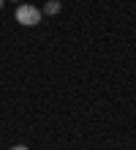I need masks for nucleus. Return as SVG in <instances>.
<instances>
[{"label": "nucleus", "instance_id": "f03ea898", "mask_svg": "<svg viewBox=\"0 0 136 150\" xmlns=\"http://www.w3.org/2000/svg\"><path fill=\"white\" fill-rule=\"evenodd\" d=\"M60 0H49L47 6H44V14H49V16H54V14H60Z\"/></svg>", "mask_w": 136, "mask_h": 150}, {"label": "nucleus", "instance_id": "20e7f679", "mask_svg": "<svg viewBox=\"0 0 136 150\" xmlns=\"http://www.w3.org/2000/svg\"><path fill=\"white\" fill-rule=\"evenodd\" d=\"M3 3H6V0H0V8H3Z\"/></svg>", "mask_w": 136, "mask_h": 150}, {"label": "nucleus", "instance_id": "39448f33", "mask_svg": "<svg viewBox=\"0 0 136 150\" xmlns=\"http://www.w3.org/2000/svg\"><path fill=\"white\" fill-rule=\"evenodd\" d=\"M16 3H22V0H16Z\"/></svg>", "mask_w": 136, "mask_h": 150}, {"label": "nucleus", "instance_id": "f257e3e1", "mask_svg": "<svg viewBox=\"0 0 136 150\" xmlns=\"http://www.w3.org/2000/svg\"><path fill=\"white\" fill-rule=\"evenodd\" d=\"M14 16H16V22H19V25H25V28H33V25L41 22V8L27 6V3H19V6H16V11H14Z\"/></svg>", "mask_w": 136, "mask_h": 150}, {"label": "nucleus", "instance_id": "7ed1b4c3", "mask_svg": "<svg viewBox=\"0 0 136 150\" xmlns=\"http://www.w3.org/2000/svg\"><path fill=\"white\" fill-rule=\"evenodd\" d=\"M11 150H27V147H25V145H16V147H11Z\"/></svg>", "mask_w": 136, "mask_h": 150}]
</instances>
